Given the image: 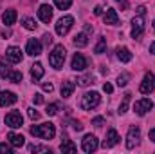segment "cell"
<instances>
[{
	"instance_id": "obj_34",
	"label": "cell",
	"mask_w": 155,
	"mask_h": 154,
	"mask_svg": "<svg viewBox=\"0 0 155 154\" xmlns=\"http://www.w3.org/2000/svg\"><path fill=\"white\" fill-rule=\"evenodd\" d=\"M29 151L31 152H51L47 147H41V145H29Z\"/></svg>"
},
{
	"instance_id": "obj_31",
	"label": "cell",
	"mask_w": 155,
	"mask_h": 154,
	"mask_svg": "<svg viewBox=\"0 0 155 154\" xmlns=\"http://www.w3.org/2000/svg\"><path fill=\"white\" fill-rule=\"evenodd\" d=\"M58 111H60V103H51V105H47V114L49 116H54V114H58Z\"/></svg>"
},
{
	"instance_id": "obj_22",
	"label": "cell",
	"mask_w": 155,
	"mask_h": 154,
	"mask_svg": "<svg viewBox=\"0 0 155 154\" xmlns=\"http://www.w3.org/2000/svg\"><path fill=\"white\" fill-rule=\"evenodd\" d=\"M117 58H119L123 64H128V62L132 60V53H130V49H128V47H119V49H117Z\"/></svg>"
},
{
	"instance_id": "obj_46",
	"label": "cell",
	"mask_w": 155,
	"mask_h": 154,
	"mask_svg": "<svg viewBox=\"0 0 155 154\" xmlns=\"http://www.w3.org/2000/svg\"><path fill=\"white\" fill-rule=\"evenodd\" d=\"M150 140H152V142H155V129H152V131H150Z\"/></svg>"
},
{
	"instance_id": "obj_25",
	"label": "cell",
	"mask_w": 155,
	"mask_h": 154,
	"mask_svg": "<svg viewBox=\"0 0 155 154\" xmlns=\"http://www.w3.org/2000/svg\"><path fill=\"white\" fill-rule=\"evenodd\" d=\"M105 51H107V38L99 37L97 44H96V47H94V53H96V54H103Z\"/></svg>"
},
{
	"instance_id": "obj_33",
	"label": "cell",
	"mask_w": 155,
	"mask_h": 154,
	"mask_svg": "<svg viewBox=\"0 0 155 154\" xmlns=\"http://www.w3.org/2000/svg\"><path fill=\"white\" fill-rule=\"evenodd\" d=\"M128 80H130V75L123 73V75H119V76H117V85H119V87H124V85L128 83Z\"/></svg>"
},
{
	"instance_id": "obj_43",
	"label": "cell",
	"mask_w": 155,
	"mask_h": 154,
	"mask_svg": "<svg viewBox=\"0 0 155 154\" xmlns=\"http://www.w3.org/2000/svg\"><path fill=\"white\" fill-rule=\"evenodd\" d=\"M101 13H103V7H101V5H96V7H94V15H97V16H99Z\"/></svg>"
},
{
	"instance_id": "obj_21",
	"label": "cell",
	"mask_w": 155,
	"mask_h": 154,
	"mask_svg": "<svg viewBox=\"0 0 155 154\" xmlns=\"http://www.w3.org/2000/svg\"><path fill=\"white\" fill-rule=\"evenodd\" d=\"M105 24H108V26H117V24H119V16H117V11H116V9H112V7H108V9H107V15H105Z\"/></svg>"
},
{
	"instance_id": "obj_23",
	"label": "cell",
	"mask_w": 155,
	"mask_h": 154,
	"mask_svg": "<svg viewBox=\"0 0 155 154\" xmlns=\"http://www.w3.org/2000/svg\"><path fill=\"white\" fill-rule=\"evenodd\" d=\"M60 151H61V152H71V154H74V152L78 151V147L72 143V142H71V140H67V138H65V140L61 142V145H60Z\"/></svg>"
},
{
	"instance_id": "obj_17",
	"label": "cell",
	"mask_w": 155,
	"mask_h": 154,
	"mask_svg": "<svg viewBox=\"0 0 155 154\" xmlns=\"http://www.w3.org/2000/svg\"><path fill=\"white\" fill-rule=\"evenodd\" d=\"M43 75H45V71H43V65H41L40 62H36V64H33V65H31V76H33V82L41 80Z\"/></svg>"
},
{
	"instance_id": "obj_16",
	"label": "cell",
	"mask_w": 155,
	"mask_h": 154,
	"mask_svg": "<svg viewBox=\"0 0 155 154\" xmlns=\"http://www.w3.org/2000/svg\"><path fill=\"white\" fill-rule=\"evenodd\" d=\"M38 16L41 22H45V24H49L51 20H52V7L51 5H47V4H41L38 7Z\"/></svg>"
},
{
	"instance_id": "obj_2",
	"label": "cell",
	"mask_w": 155,
	"mask_h": 154,
	"mask_svg": "<svg viewBox=\"0 0 155 154\" xmlns=\"http://www.w3.org/2000/svg\"><path fill=\"white\" fill-rule=\"evenodd\" d=\"M65 54H67V51H65V47H63L61 44L54 45L52 53L49 54V64H51L54 69H61V67H63V62H65Z\"/></svg>"
},
{
	"instance_id": "obj_4",
	"label": "cell",
	"mask_w": 155,
	"mask_h": 154,
	"mask_svg": "<svg viewBox=\"0 0 155 154\" xmlns=\"http://www.w3.org/2000/svg\"><path fill=\"white\" fill-rule=\"evenodd\" d=\"M74 26V18L72 16H61L60 20H58V24H56V35H60V37H65L69 31H71V27Z\"/></svg>"
},
{
	"instance_id": "obj_29",
	"label": "cell",
	"mask_w": 155,
	"mask_h": 154,
	"mask_svg": "<svg viewBox=\"0 0 155 154\" xmlns=\"http://www.w3.org/2000/svg\"><path fill=\"white\" fill-rule=\"evenodd\" d=\"M22 78H24V75H22L20 71H11V75H9L7 80H11L13 83H20V82H22Z\"/></svg>"
},
{
	"instance_id": "obj_6",
	"label": "cell",
	"mask_w": 155,
	"mask_h": 154,
	"mask_svg": "<svg viewBox=\"0 0 155 154\" xmlns=\"http://www.w3.org/2000/svg\"><path fill=\"white\" fill-rule=\"evenodd\" d=\"M139 91H141L143 94H150V93L155 91V75L153 73H146V75H144L141 85H139Z\"/></svg>"
},
{
	"instance_id": "obj_18",
	"label": "cell",
	"mask_w": 155,
	"mask_h": 154,
	"mask_svg": "<svg viewBox=\"0 0 155 154\" xmlns=\"http://www.w3.org/2000/svg\"><path fill=\"white\" fill-rule=\"evenodd\" d=\"M16 11L15 9H5L4 11V15H2V22L5 24V26H13L15 22H16Z\"/></svg>"
},
{
	"instance_id": "obj_41",
	"label": "cell",
	"mask_w": 155,
	"mask_h": 154,
	"mask_svg": "<svg viewBox=\"0 0 155 154\" xmlns=\"http://www.w3.org/2000/svg\"><path fill=\"white\" fill-rule=\"evenodd\" d=\"M117 4H121V9L123 11H126L128 9V0H116Z\"/></svg>"
},
{
	"instance_id": "obj_7",
	"label": "cell",
	"mask_w": 155,
	"mask_h": 154,
	"mask_svg": "<svg viewBox=\"0 0 155 154\" xmlns=\"http://www.w3.org/2000/svg\"><path fill=\"white\" fill-rule=\"evenodd\" d=\"M99 147V142H97V138L94 136V134H85V138L81 140V149L85 151V152H94L96 149Z\"/></svg>"
},
{
	"instance_id": "obj_14",
	"label": "cell",
	"mask_w": 155,
	"mask_h": 154,
	"mask_svg": "<svg viewBox=\"0 0 155 154\" xmlns=\"http://www.w3.org/2000/svg\"><path fill=\"white\" fill-rule=\"evenodd\" d=\"M71 67H72L74 71H83V69L88 67V62H87V58H85L81 53H76V54L72 56V64H71Z\"/></svg>"
},
{
	"instance_id": "obj_39",
	"label": "cell",
	"mask_w": 155,
	"mask_h": 154,
	"mask_svg": "<svg viewBox=\"0 0 155 154\" xmlns=\"http://www.w3.org/2000/svg\"><path fill=\"white\" fill-rule=\"evenodd\" d=\"M41 89H43L45 93H52V89H54V85H52V83H43V85H41Z\"/></svg>"
},
{
	"instance_id": "obj_5",
	"label": "cell",
	"mask_w": 155,
	"mask_h": 154,
	"mask_svg": "<svg viewBox=\"0 0 155 154\" xmlns=\"http://www.w3.org/2000/svg\"><path fill=\"white\" fill-rule=\"evenodd\" d=\"M141 142V129L139 127H130L128 134H126V149H135Z\"/></svg>"
},
{
	"instance_id": "obj_36",
	"label": "cell",
	"mask_w": 155,
	"mask_h": 154,
	"mask_svg": "<svg viewBox=\"0 0 155 154\" xmlns=\"http://www.w3.org/2000/svg\"><path fill=\"white\" fill-rule=\"evenodd\" d=\"M0 152H13V145H7V143H0Z\"/></svg>"
},
{
	"instance_id": "obj_42",
	"label": "cell",
	"mask_w": 155,
	"mask_h": 154,
	"mask_svg": "<svg viewBox=\"0 0 155 154\" xmlns=\"http://www.w3.org/2000/svg\"><path fill=\"white\" fill-rule=\"evenodd\" d=\"M43 42H45L47 45H51V44H52V35H43Z\"/></svg>"
},
{
	"instance_id": "obj_24",
	"label": "cell",
	"mask_w": 155,
	"mask_h": 154,
	"mask_svg": "<svg viewBox=\"0 0 155 154\" xmlns=\"http://www.w3.org/2000/svg\"><path fill=\"white\" fill-rule=\"evenodd\" d=\"M88 44V37H87V33H79L74 37V45L76 47H85Z\"/></svg>"
},
{
	"instance_id": "obj_35",
	"label": "cell",
	"mask_w": 155,
	"mask_h": 154,
	"mask_svg": "<svg viewBox=\"0 0 155 154\" xmlns=\"http://www.w3.org/2000/svg\"><path fill=\"white\" fill-rule=\"evenodd\" d=\"M92 125H96V127H103V125H105V118H103V116L94 118V120H92Z\"/></svg>"
},
{
	"instance_id": "obj_19",
	"label": "cell",
	"mask_w": 155,
	"mask_h": 154,
	"mask_svg": "<svg viewBox=\"0 0 155 154\" xmlns=\"http://www.w3.org/2000/svg\"><path fill=\"white\" fill-rule=\"evenodd\" d=\"M74 89H76V83H74L72 80H67V82H63V83H61V96H63V98H69V96H72Z\"/></svg>"
},
{
	"instance_id": "obj_26",
	"label": "cell",
	"mask_w": 155,
	"mask_h": 154,
	"mask_svg": "<svg viewBox=\"0 0 155 154\" xmlns=\"http://www.w3.org/2000/svg\"><path fill=\"white\" fill-rule=\"evenodd\" d=\"M130 98H132V94L130 93H126L124 94V98H123V102H121V105H119V114H124L126 113V109H128V103H130Z\"/></svg>"
},
{
	"instance_id": "obj_44",
	"label": "cell",
	"mask_w": 155,
	"mask_h": 154,
	"mask_svg": "<svg viewBox=\"0 0 155 154\" xmlns=\"http://www.w3.org/2000/svg\"><path fill=\"white\" fill-rule=\"evenodd\" d=\"M137 11H139V15H143V16H144V13H146V7H144V5H141Z\"/></svg>"
},
{
	"instance_id": "obj_32",
	"label": "cell",
	"mask_w": 155,
	"mask_h": 154,
	"mask_svg": "<svg viewBox=\"0 0 155 154\" xmlns=\"http://www.w3.org/2000/svg\"><path fill=\"white\" fill-rule=\"evenodd\" d=\"M9 75H11L9 65H5V64H2V62H0V78H9Z\"/></svg>"
},
{
	"instance_id": "obj_11",
	"label": "cell",
	"mask_w": 155,
	"mask_h": 154,
	"mask_svg": "<svg viewBox=\"0 0 155 154\" xmlns=\"http://www.w3.org/2000/svg\"><path fill=\"white\" fill-rule=\"evenodd\" d=\"M22 58H24V54H22V51H20V47H9L7 51H5V60L9 62V64H20L22 62Z\"/></svg>"
},
{
	"instance_id": "obj_8",
	"label": "cell",
	"mask_w": 155,
	"mask_h": 154,
	"mask_svg": "<svg viewBox=\"0 0 155 154\" xmlns=\"http://www.w3.org/2000/svg\"><path fill=\"white\" fill-rule=\"evenodd\" d=\"M152 109H153V102L148 100V98H143V100L135 102V105H134V111H135L137 116H144L148 111H152Z\"/></svg>"
},
{
	"instance_id": "obj_9",
	"label": "cell",
	"mask_w": 155,
	"mask_h": 154,
	"mask_svg": "<svg viewBox=\"0 0 155 154\" xmlns=\"http://www.w3.org/2000/svg\"><path fill=\"white\" fill-rule=\"evenodd\" d=\"M143 31H144V16L139 15L132 20V38H139L143 35Z\"/></svg>"
},
{
	"instance_id": "obj_27",
	"label": "cell",
	"mask_w": 155,
	"mask_h": 154,
	"mask_svg": "<svg viewBox=\"0 0 155 154\" xmlns=\"http://www.w3.org/2000/svg\"><path fill=\"white\" fill-rule=\"evenodd\" d=\"M22 24H24V27H25V29H29V31H35V29L38 27V24H36L33 18H29V16H25V18L22 20Z\"/></svg>"
},
{
	"instance_id": "obj_38",
	"label": "cell",
	"mask_w": 155,
	"mask_h": 154,
	"mask_svg": "<svg viewBox=\"0 0 155 154\" xmlns=\"http://www.w3.org/2000/svg\"><path fill=\"white\" fill-rule=\"evenodd\" d=\"M33 100H35V103H36V105H41V103H43V96H41L40 93H36V94L33 96Z\"/></svg>"
},
{
	"instance_id": "obj_28",
	"label": "cell",
	"mask_w": 155,
	"mask_h": 154,
	"mask_svg": "<svg viewBox=\"0 0 155 154\" xmlns=\"http://www.w3.org/2000/svg\"><path fill=\"white\" fill-rule=\"evenodd\" d=\"M90 83H94L92 75H85V76H81L79 80H78V85H81V87H88Z\"/></svg>"
},
{
	"instance_id": "obj_30",
	"label": "cell",
	"mask_w": 155,
	"mask_h": 154,
	"mask_svg": "<svg viewBox=\"0 0 155 154\" xmlns=\"http://www.w3.org/2000/svg\"><path fill=\"white\" fill-rule=\"evenodd\" d=\"M54 4L58 9H69L72 5V0H54Z\"/></svg>"
},
{
	"instance_id": "obj_40",
	"label": "cell",
	"mask_w": 155,
	"mask_h": 154,
	"mask_svg": "<svg viewBox=\"0 0 155 154\" xmlns=\"http://www.w3.org/2000/svg\"><path fill=\"white\" fill-rule=\"evenodd\" d=\"M103 91H105V93H107V94H112V91H114V87H112V85H110V83H108V82H107V83H105V85H103Z\"/></svg>"
},
{
	"instance_id": "obj_47",
	"label": "cell",
	"mask_w": 155,
	"mask_h": 154,
	"mask_svg": "<svg viewBox=\"0 0 155 154\" xmlns=\"http://www.w3.org/2000/svg\"><path fill=\"white\" fill-rule=\"evenodd\" d=\"M153 31H155V20H153Z\"/></svg>"
},
{
	"instance_id": "obj_45",
	"label": "cell",
	"mask_w": 155,
	"mask_h": 154,
	"mask_svg": "<svg viewBox=\"0 0 155 154\" xmlns=\"http://www.w3.org/2000/svg\"><path fill=\"white\" fill-rule=\"evenodd\" d=\"M150 53H152V54H155V42H152V44H150Z\"/></svg>"
},
{
	"instance_id": "obj_12",
	"label": "cell",
	"mask_w": 155,
	"mask_h": 154,
	"mask_svg": "<svg viewBox=\"0 0 155 154\" xmlns=\"http://www.w3.org/2000/svg\"><path fill=\"white\" fill-rule=\"evenodd\" d=\"M25 53L29 56H38V54H41V42L38 38H29L27 40V45H25Z\"/></svg>"
},
{
	"instance_id": "obj_1",
	"label": "cell",
	"mask_w": 155,
	"mask_h": 154,
	"mask_svg": "<svg viewBox=\"0 0 155 154\" xmlns=\"http://www.w3.org/2000/svg\"><path fill=\"white\" fill-rule=\"evenodd\" d=\"M31 134L36 136V138H41V140H52L54 134H56V127L51 121L41 123V125H33L31 127Z\"/></svg>"
},
{
	"instance_id": "obj_13",
	"label": "cell",
	"mask_w": 155,
	"mask_h": 154,
	"mask_svg": "<svg viewBox=\"0 0 155 154\" xmlns=\"http://www.w3.org/2000/svg\"><path fill=\"white\" fill-rule=\"evenodd\" d=\"M16 100H18V96L11 91H2L0 93V107H9V105L16 103Z\"/></svg>"
},
{
	"instance_id": "obj_37",
	"label": "cell",
	"mask_w": 155,
	"mask_h": 154,
	"mask_svg": "<svg viewBox=\"0 0 155 154\" xmlns=\"http://www.w3.org/2000/svg\"><path fill=\"white\" fill-rule=\"evenodd\" d=\"M27 114H29V118H31V120H38V118H40V113H36L33 107H31V109H27Z\"/></svg>"
},
{
	"instance_id": "obj_3",
	"label": "cell",
	"mask_w": 155,
	"mask_h": 154,
	"mask_svg": "<svg viewBox=\"0 0 155 154\" xmlns=\"http://www.w3.org/2000/svg\"><path fill=\"white\" fill-rule=\"evenodd\" d=\"M99 102H101V96H99V93H96V91H92V93H87V94H83V98H81V109H85V111H90V109L97 107V105H99Z\"/></svg>"
},
{
	"instance_id": "obj_10",
	"label": "cell",
	"mask_w": 155,
	"mask_h": 154,
	"mask_svg": "<svg viewBox=\"0 0 155 154\" xmlns=\"http://www.w3.org/2000/svg\"><path fill=\"white\" fill-rule=\"evenodd\" d=\"M5 123H7V127H11V129H18V127H22L24 118H22V114H20L18 111H11L9 114L5 116Z\"/></svg>"
},
{
	"instance_id": "obj_15",
	"label": "cell",
	"mask_w": 155,
	"mask_h": 154,
	"mask_svg": "<svg viewBox=\"0 0 155 154\" xmlns=\"http://www.w3.org/2000/svg\"><path fill=\"white\" fill-rule=\"evenodd\" d=\"M119 134H117L116 129H110L108 132H107V138H105V142H103V147L105 149H110V147H114V145H117L119 143Z\"/></svg>"
},
{
	"instance_id": "obj_20",
	"label": "cell",
	"mask_w": 155,
	"mask_h": 154,
	"mask_svg": "<svg viewBox=\"0 0 155 154\" xmlns=\"http://www.w3.org/2000/svg\"><path fill=\"white\" fill-rule=\"evenodd\" d=\"M7 140H9V143L13 147H24V143H25V138L22 134H16V132H9L7 134Z\"/></svg>"
}]
</instances>
